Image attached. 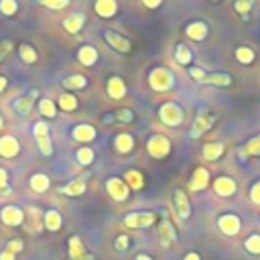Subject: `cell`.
I'll use <instances>...</instances> for the list:
<instances>
[{
    "label": "cell",
    "mask_w": 260,
    "mask_h": 260,
    "mask_svg": "<svg viewBox=\"0 0 260 260\" xmlns=\"http://www.w3.org/2000/svg\"><path fill=\"white\" fill-rule=\"evenodd\" d=\"M2 124H4V122H2V116H0V128H2Z\"/></svg>",
    "instance_id": "cell-56"
},
{
    "label": "cell",
    "mask_w": 260,
    "mask_h": 260,
    "mask_svg": "<svg viewBox=\"0 0 260 260\" xmlns=\"http://www.w3.org/2000/svg\"><path fill=\"white\" fill-rule=\"evenodd\" d=\"M236 59H238L242 65H248V63H252L256 59V55L250 47H238L236 49Z\"/></svg>",
    "instance_id": "cell-36"
},
{
    "label": "cell",
    "mask_w": 260,
    "mask_h": 260,
    "mask_svg": "<svg viewBox=\"0 0 260 260\" xmlns=\"http://www.w3.org/2000/svg\"><path fill=\"white\" fill-rule=\"evenodd\" d=\"M124 183L128 185L130 191H140L144 187V177L140 171H137V169H130V171L124 173Z\"/></svg>",
    "instance_id": "cell-19"
},
{
    "label": "cell",
    "mask_w": 260,
    "mask_h": 260,
    "mask_svg": "<svg viewBox=\"0 0 260 260\" xmlns=\"http://www.w3.org/2000/svg\"><path fill=\"white\" fill-rule=\"evenodd\" d=\"M17 10H18V2H17V0H2V2H0V13H2L4 17L17 15Z\"/></svg>",
    "instance_id": "cell-41"
},
{
    "label": "cell",
    "mask_w": 260,
    "mask_h": 260,
    "mask_svg": "<svg viewBox=\"0 0 260 260\" xmlns=\"http://www.w3.org/2000/svg\"><path fill=\"white\" fill-rule=\"evenodd\" d=\"M75 156H77V163H80V165H89L94 161V151L89 149V146H82Z\"/></svg>",
    "instance_id": "cell-40"
},
{
    "label": "cell",
    "mask_w": 260,
    "mask_h": 260,
    "mask_svg": "<svg viewBox=\"0 0 260 260\" xmlns=\"http://www.w3.org/2000/svg\"><path fill=\"white\" fill-rule=\"evenodd\" d=\"M33 132H35L39 151L45 156H51L53 155V142H51V137H49V124L45 122V120H39L35 126H33Z\"/></svg>",
    "instance_id": "cell-3"
},
{
    "label": "cell",
    "mask_w": 260,
    "mask_h": 260,
    "mask_svg": "<svg viewBox=\"0 0 260 260\" xmlns=\"http://www.w3.org/2000/svg\"><path fill=\"white\" fill-rule=\"evenodd\" d=\"M4 89H6V77L0 75V92H4Z\"/></svg>",
    "instance_id": "cell-53"
},
{
    "label": "cell",
    "mask_w": 260,
    "mask_h": 260,
    "mask_svg": "<svg viewBox=\"0 0 260 260\" xmlns=\"http://www.w3.org/2000/svg\"><path fill=\"white\" fill-rule=\"evenodd\" d=\"M96 134H98L96 128L89 126V124H77V126L71 130V137L77 142H92L96 139Z\"/></svg>",
    "instance_id": "cell-16"
},
{
    "label": "cell",
    "mask_w": 260,
    "mask_h": 260,
    "mask_svg": "<svg viewBox=\"0 0 260 260\" xmlns=\"http://www.w3.org/2000/svg\"><path fill=\"white\" fill-rule=\"evenodd\" d=\"M201 84H209V86H218V87H228L232 84V75L230 73H206Z\"/></svg>",
    "instance_id": "cell-27"
},
{
    "label": "cell",
    "mask_w": 260,
    "mask_h": 260,
    "mask_svg": "<svg viewBox=\"0 0 260 260\" xmlns=\"http://www.w3.org/2000/svg\"><path fill=\"white\" fill-rule=\"evenodd\" d=\"M39 112L45 118H53L55 114H57V106H55V102H51L49 98H43L39 102Z\"/></svg>",
    "instance_id": "cell-34"
},
{
    "label": "cell",
    "mask_w": 260,
    "mask_h": 260,
    "mask_svg": "<svg viewBox=\"0 0 260 260\" xmlns=\"http://www.w3.org/2000/svg\"><path fill=\"white\" fill-rule=\"evenodd\" d=\"M8 187V175L2 167H0V189H6Z\"/></svg>",
    "instance_id": "cell-49"
},
{
    "label": "cell",
    "mask_w": 260,
    "mask_h": 260,
    "mask_svg": "<svg viewBox=\"0 0 260 260\" xmlns=\"http://www.w3.org/2000/svg\"><path fill=\"white\" fill-rule=\"evenodd\" d=\"M173 201H175L177 216H179L181 220H189V216H191V203H189V199H187V195H185L183 189H175Z\"/></svg>",
    "instance_id": "cell-10"
},
{
    "label": "cell",
    "mask_w": 260,
    "mask_h": 260,
    "mask_svg": "<svg viewBox=\"0 0 260 260\" xmlns=\"http://www.w3.org/2000/svg\"><path fill=\"white\" fill-rule=\"evenodd\" d=\"M213 122H216V116H211V114L197 116L195 122H193V126H191V139H199L201 134H206L213 126Z\"/></svg>",
    "instance_id": "cell-11"
},
{
    "label": "cell",
    "mask_w": 260,
    "mask_h": 260,
    "mask_svg": "<svg viewBox=\"0 0 260 260\" xmlns=\"http://www.w3.org/2000/svg\"><path fill=\"white\" fill-rule=\"evenodd\" d=\"M61 84L65 89H84L87 86V77L86 75H69V77H65Z\"/></svg>",
    "instance_id": "cell-30"
},
{
    "label": "cell",
    "mask_w": 260,
    "mask_h": 260,
    "mask_svg": "<svg viewBox=\"0 0 260 260\" xmlns=\"http://www.w3.org/2000/svg\"><path fill=\"white\" fill-rule=\"evenodd\" d=\"M33 102H35V98H31V96H27V98H18L17 102H15V110L18 112V114H29L31 112V108H33Z\"/></svg>",
    "instance_id": "cell-38"
},
{
    "label": "cell",
    "mask_w": 260,
    "mask_h": 260,
    "mask_svg": "<svg viewBox=\"0 0 260 260\" xmlns=\"http://www.w3.org/2000/svg\"><path fill=\"white\" fill-rule=\"evenodd\" d=\"M94 10L102 18H112L118 13V4H116V0H98L94 4Z\"/></svg>",
    "instance_id": "cell-17"
},
{
    "label": "cell",
    "mask_w": 260,
    "mask_h": 260,
    "mask_svg": "<svg viewBox=\"0 0 260 260\" xmlns=\"http://www.w3.org/2000/svg\"><path fill=\"white\" fill-rule=\"evenodd\" d=\"M106 92L112 100H122L124 96H126V84H124L122 77L114 75V77H110L108 84H106Z\"/></svg>",
    "instance_id": "cell-15"
},
{
    "label": "cell",
    "mask_w": 260,
    "mask_h": 260,
    "mask_svg": "<svg viewBox=\"0 0 260 260\" xmlns=\"http://www.w3.org/2000/svg\"><path fill=\"white\" fill-rule=\"evenodd\" d=\"M43 224H45V228H47L49 232H57V230H61L63 218H61V213H59V211L49 209V211H45V216H43Z\"/></svg>",
    "instance_id": "cell-22"
},
{
    "label": "cell",
    "mask_w": 260,
    "mask_h": 260,
    "mask_svg": "<svg viewBox=\"0 0 260 260\" xmlns=\"http://www.w3.org/2000/svg\"><path fill=\"white\" fill-rule=\"evenodd\" d=\"M29 187L35 191V193H45L49 187H51V181L47 175H43V173H35L31 179H29Z\"/></svg>",
    "instance_id": "cell-23"
},
{
    "label": "cell",
    "mask_w": 260,
    "mask_h": 260,
    "mask_svg": "<svg viewBox=\"0 0 260 260\" xmlns=\"http://www.w3.org/2000/svg\"><path fill=\"white\" fill-rule=\"evenodd\" d=\"M112 120H114V122H124V124H128V122L134 120V114H132V110L122 108V110H116L110 118H106V122H112Z\"/></svg>",
    "instance_id": "cell-35"
},
{
    "label": "cell",
    "mask_w": 260,
    "mask_h": 260,
    "mask_svg": "<svg viewBox=\"0 0 260 260\" xmlns=\"http://www.w3.org/2000/svg\"><path fill=\"white\" fill-rule=\"evenodd\" d=\"M218 228L225 236H236V234L242 230V224H240V218L238 216H234V213H225V216H220L218 218Z\"/></svg>",
    "instance_id": "cell-7"
},
{
    "label": "cell",
    "mask_w": 260,
    "mask_h": 260,
    "mask_svg": "<svg viewBox=\"0 0 260 260\" xmlns=\"http://www.w3.org/2000/svg\"><path fill=\"white\" fill-rule=\"evenodd\" d=\"M183 260H201V256H199L197 252H187Z\"/></svg>",
    "instance_id": "cell-52"
},
{
    "label": "cell",
    "mask_w": 260,
    "mask_h": 260,
    "mask_svg": "<svg viewBox=\"0 0 260 260\" xmlns=\"http://www.w3.org/2000/svg\"><path fill=\"white\" fill-rule=\"evenodd\" d=\"M22 248H25V246H22V242H20V240H10V242L6 244V250H8V252H13V254L20 252Z\"/></svg>",
    "instance_id": "cell-47"
},
{
    "label": "cell",
    "mask_w": 260,
    "mask_h": 260,
    "mask_svg": "<svg viewBox=\"0 0 260 260\" xmlns=\"http://www.w3.org/2000/svg\"><path fill=\"white\" fill-rule=\"evenodd\" d=\"M244 248L250 254H260V234H252L248 236L246 242H244Z\"/></svg>",
    "instance_id": "cell-39"
},
{
    "label": "cell",
    "mask_w": 260,
    "mask_h": 260,
    "mask_svg": "<svg viewBox=\"0 0 260 260\" xmlns=\"http://www.w3.org/2000/svg\"><path fill=\"white\" fill-rule=\"evenodd\" d=\"M256 155H260V134L248 140L246 146H244V151L240 153L242 159H246V156H256Z\"/></svg>",
    "instance_id": "cell-31"
},
{
    "label": "cell",
    "mask_w": 260,
    "mask_h": 260,
    "mask_svg": "<svg viewBox=\"0 0 260 260\" xmlns=\"http://www.w3.org/2000/svg\"><path fill=\"white\" fill-rule=\"evenodd\" d=\"M0 220L4 225H20L25 222V211L18 206H4L0 209Z\"/></svg>",
    "instance_id": "cell-9"
},
{
    "label": "cell",
    "mask_w": 260,
    "mask_h": 260,
    "mask_svg": "<svg viewBox=\"0 0 260 260\" xmlns=\"http://www.w3.org/2000/svg\"><path fill=\"white\" fill-rule=\"evenodd\" d=\"M146 151H149L153 159H165V156L171 153V140L163 137V134H155V137H151L149 142H146Z\"/></svg>",
    "instance_id": "cell-4"
},
{
    "label": "cell",
    "mask_w": 260,
    "mask_h": 260,
    "mask_svg": "<svg viewBox=\"0 0 260 260\" xmlns=\"http://www.w3.org/2000/svg\"><path fill=\"white\" fill-rule=\"evenodd\" d=\"M185 33H187L189 39L203 41V39L208 37V25H206V22H201V20H195V22H191V25H187Z\"/></svg>",
    "instance_id": "cell-20"
},
{
    "label": "cell",
    "mask_w": 260,
    "mask_h": 260,
    "mask_svg": "<svg viewBox=\"0 0 260 260\" xmlns=\"http://www.w3.org/2000/svg\"><path fill=\"white\" fill-rule=\"evenodd\" d=\"M18 53H20V59L25 61V63H35L37 61V51L31 47V45L27 43H22L20 47H18Z\"/></svg>",
    "instance_id": "cell-37"
},
{
    "label": "cell",
    "mask_w": 260,
    "mask_h": 260,
    "mask_svg": "<svg viewBox=\"0 0 260 260\" xmlns=\"http://www.w3.org/2000/svg\"><path fill=\"white\" fill-rule=\"evenodd\" d=\"M20 153V142L15 137H0V156L4 159H13Z\"/></svg>",
    "instance_id": "cell-12"
},
{
    "label": "cell",
    "mask_w": 260,
    "mask_h": 260,
    "mask_svg": "<svg viewBox=\"0 0 260 260\" xmlns=\"http://www.w3.org/2000/svg\"><path fill=\"white\" fill-rule=\"evenodd\" d=\"M0 260H17V254H13V252H8L6 248L2 252H0Z\"/></svg>",
    "instance_id": "cell-50"
},
{
    "label": "cell",
    "mask_w": 260,
    "mask_h": 260,
    "mask_svg": "<svg viewBox=\"0 0 260 260\" xmlns=\"http://www.w3.org/2000/svg\"><path fill=\"white\" fill-rule=\"evenodd\" d=\"M57 106L65 112H73L77 108V98L73 94H61L59 100H57Z\"/></svg>",
    "instance_id": "cell-32"
},
{
    "label": "cell",
    "mask_w": 260,
    "mask_h": 260,
    "mask_svg": "<svg viewBox=\"0 0 260 260\" xmlns=\"http://www.w3.org/2000/svg\"><path fill=\"white\" fill-rule=\"evenodd\" d=\"M41 6L51 8V10H59V8L69 6V0H59V2H53V0H41Z\"/></svg>",
    "instance_id": "cell-42"
},
{
    "label": "cell",
    "mask_w": 260,
    "mask_h": 260,
    "mask_svg": "<svg viewBox=\"0 0 260 260\" xmlns=\"http://www.w3.org/2000/svg\"><path fill=\"white\" fill-rule=\"evenodd\" d=\"M209 185V171L206 167H197L189 181V189L191 191H203Z\"/></svg>",
    "instance_id": "cell-13"
},
{
    "label": "cell",
    "mask_w": 260,
    "mask_h": 260,
    "mask_svg": "<svg viewBox=\"0 0 260 260\" xmlns=\"http://www.w3.org/2000/svg\"><path fill=\"white\" fill-rule=\"evenodd\" d=\"M77 59H80L82 65L92 67V65L98 61V51L92 47V45H84V47L77 51Z\"/></svg>",
    "instance_id": "cell-26"
},
{
    "label": "cell",
    "mask_w": 260,
    "mask_h": 260,
    "mask_svg": "<svg viewBox=\"0 0 260 260\" xmlns=\"http://www.w3.org/2000/svg\"><path fill=\"white\" fill-rule=\"evenodd\" d=\"M175 59L179 65H189L191 59H193V55H191L189 47L187 45H177V49H175Z\"/></svg>",
    "instance_id": "cell-33"
},
{
    "label": "cell",
    "mask_w": 260,
    "mask_h": 260,
    "mask_svg": "<svg viewBox=\"0 0 260 260\" xmlns=\"http://www.w3.org/2000/svg\"><path fill=\"white\" fill-rule=\"evenodd\" d=\"M225 153V146L222 142H208L206 146H203V159L206 161H218L220 156Z\"/></svg>",
    "instance_id": "cell-24"
},
{
    "label": "cell",
    "mask_w": 260,
    "mask_h": 260,
    "mask_svg": "<svg viewBox=\"0 0 260 260\" xmlns=\"http://www.w3.org/2000/svg\"><path fill=\"white\" fill-rule=\"evenodd\" d=\"M59 193H65V195H69V197H80V195L86 193V181L84 179H73L65 187L59 189Z\"/></svg>",
    "instance_id": "cell-21"
},
{
    "label": "cell",
    "mask_w": 260,
    "mask_h": 260,
    "mask_svg": "<svg viewBox=\"0 0 260 260\" xmlns=\"http://www.w3.org/2000/svg\"><path fill=\"white\" fill-rule=\"evenodd\" d=\"M155 213L153 211H134V213H128L124 218V225L126 228H132V230H140V228H149V225L155 224Z\"/></svg>",
    "instance_id": "cell-5"
},
{
    "label": "cell",
    "mask_w": 260,
    "mask_h": 260,
    "mask_svg": "<svg viewBox=\"0 0 260 260\" xmlns=\"http://www.w3.org/2000/svg\"><path fill=\"white\" fill-rule=\"evenodd\" d=\"M252 6H254L252 0H246V2H236V4H234V8L238 10L240 15H244V17H246V13H248V10H250Z\"/></svg>",
    "instance_id": "cell-46"
},
{
    "label": "cell",
    "mask_w": 260,
    "mask_h": 260,
    "mask_svg": "<svg viewBox=\"0 0 260 260\" xmlns=\"http://www.w3.org/2000/svg\"><path fill=\"white\" fill-rule=\"evenodd\" d=\"M137 260H153V258H151L149 254H139V256H137Z\"/></svg>",
    "instance_id": "cell-54"
},
{
    "label": "cell",
    "mask_w": 260,
    "mask_h": 260,
    "mask_svg": "<svg viewBox=\"0 0 260 260\" xmlns=\"http://www.w3.org/2000/svg\"><path fill=\"white\" fill-rule=\"evenodd\" d=\"M86 25V15H80V13H75L71 17H67L63 20V29L67 33H71V35H75L77 31H82V27Z\"/></svg>",
    "instance_id": "cell-25"
},
{
    "label": "cell",
    "mask_w": 260,
    "mask_h": 260,
    "mask_svg": "<svg viewBox=\"0 0 260 260\" xmlns=\"http://www.w3.org/2000/svg\"><path fill=\"white\" fill-rule=\"evenodd\" d=\"M114 149H116L118 153H122V155L130 153V151L134 149V139L130 137L128 132H122V134H118V137L114 139Z\"/></svg>",
    "instance_id": "cell-28"
},
{
    "label": "cell",
    "mask_w": 260,
    "mask_h": 260,
    "mask_svg": "<svg viewBox=\"0 0 260 260\" xmlns=\"http://www.w3.org/2000/svg\"><path fill=\"white\" fill-rule=\"evenodd\" d=\"M84 260H94V258H92V254H86V256H84Z\"/></svg>",
    "instance_id": "cell-55"
},
{
    "label": "cell",
    "mask_w": 260,
    "mask_h": 260,
    "mask_svg": "<svg viewBox=\"0 0 260 260\" xmlns=\"http://www.w3.org/2000/svg\"><path fill=\"white\" fill-rule=\"evenodd\" d=\"M189 75L191 77H193V80L195 82H203V77H206V71H203V69H199V67H191V69H189Z\"/></svg>",
    "instance_id": "cell-48"
},
{
    "label": "cell",
    "mask_w": 260,
    "mask_h": 260,
    "mask_svg": "<svg viewBox=\"0 0 260 260\" xmlns=\"http://www.w3.org/2000/svg\"><path fill=\"white\" fill-rule=\"evenodd\" d=\"M250 201L256 203V206H260V181H256V183L250 187Z\"/></svg>",
    "instance_id": "cell-44"
},
{
    "label": "cell",
    "mask_w": 260,
    "mask_h": 260,
    "mask_svg": "<svg viewBox=\"0 0 260 260\" xmlns=\"http://www.w3.org/2000/svg\"><path fill=\"white\" fill-rule=\"evenodd\" d=\"M87 252L84 250V244H82V238L80 236H71L69 238V258L71 260H84Z\"/></svg>",
    "instance_id": "cell-29"
},
{
    "label": "cell",
    "mask_w": 260,
    "mask_h": 260,
    "mask_svg": "<svg viewBox=\"0 0 260 260\" xmlns=\"http://www.w3.org/2000/svg\"><path fill=\"white\" fill-rule=\"evenodd\" d=\"M106 191L114 201H126L130 195L128 185L124 183V179H120V177H110L106 181Z\"/></svg>",
    "instance_id": "cell-6"
},
{
    "label": "cell",
    "mask_w": 260,
    "mask_h": 260,
    "mask_svg": "<svg viewBox=\"0 0 260 260\" xmlns=\"http://www.w3.org/2000/svg\"><path fill=\"white\" fill-rule=\"evenodd\" d=\"M175 84V75L167 69V67H155L149 73V86L155 92H169Z\"/></svg>",
    "instance_id": "cell-1"
},
{
    "label": "cell",
    "mask_w": 260,
    "mask_h": 260,
    "mask_svg": "<svg viewBox=\"0 0 260 260\" xmlns=\"http://www.w3.org/2000/svg\"><path fill=\"white\" fill-rule=\"evenodd\" d=\"M159 238H161L163 246H171V244H175V240H177V232H175L173 224L169 222V220H163V222H161V225H159Z\"/></svg>",
    "instance_id": "cell-18"
},
{
    "label": "cell",
    "mask_w": 260,
    "mask_h": 260,
    "mask_svg": "<svg viewBox=\"0 0 260 260\" xmlns=\"http://www.w3.org/2000/svg\"><path fill=\"white\" fill-rule=\"evenodd\" d=\"M10 51H13V41H10V39H6V41H2V43H0V61H2V59L6 57V55L10 53Z\"/></svg>",
    "instance_id": "cell-45"
},
{
    "label": "cell",
    "mask_w": 260,
    "mask_h": 260,
    "mask_svg": "<svg viewBox=\"0 0 260 260\" xmlns=\"http://www.w3.org/2000/svg\"><path fill=\"white\" fill-rule=\"evenodd\" d=\"M144 6H149V8H156V6H161L159 0H144Z\"/></svg>",
    "instance_id": "cell-51"
},
{
    "label": "cell",
    "mask_w": 260,
    "mask_h": 260,
    "mask_svg": "<svg viewBox=\"0 0 260 260\" xmlns=\"http://www.w3.org/2000/svg\"><path fill=\"white\" fill-rule=\"evenodd\" d=\"M159 118L163 124H167V126H181L183 124V108H181L179 104H175V102H167V104H163L159 108Z\"/></svg>",
    "instance_id": "cell-2"
},
{
    "label": "cell",
    "mask_w": 260,
    "mask_h": 260,
    "mask_svg": "<svg viewBox=\"0 0 260 260\" xmlns=\"http://www.w3.org/2000/svg\"><path fill=\"white\" fill-rule=\"evenodd\" d=\"M104 39H106V43L110 45V47L116 49L118 53H130L132 51V43L126 37H122L120 33H116V31H106Z\"/></svg>",
    "instance_id": "cell-8"
},
{
    "label": "cell",
    "mask_w": 260,
    "mask_h": 260,
    "mask_svg": "<svg viewBox=\"0 0 260 260\" xmlns=\"http://www.w3.org/2000/svg\"><path fill=\"white\" fill-rule=\"evenodd\" d=\"M128 236L126 234H120L118 236V238H116V242H114V246H116V250H120V252H124V250H126V248H128Z\"/></svg>",
    "instance_id": "cell-43"
},
{
    "label": "cell",
    "mask_w": 260,
    "mask_h": 260,
    "mask_svg": "<svg viewBox=\"0 0 260 260\" xmlns=\"http://www.w3.org/2000/svg\"><path fill=\"white\" fill-rule=\"evenodd\" d=\"M213 189H216V193L220 197H230L236 193V181L232 177H218L216 181H213Z\"/></svg>",
    "instance_id": "cell-14"
}]
</instances>
